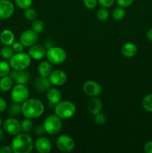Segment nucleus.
I'll use <instances>...</instances> for the list:
<instances>
[{"mask_svg": "<svg viewBox=\"0 0 152 153\" xmlns=\"http://www.w3.org/2000/svg\"><path fill=\"white\" fill-rule=\"evenodd\" d=\"M44 105L38 99H28L22 103V114L28 119L33 120L39 117L44 113Z\"/></svg>", "mask_w": 152, "mask_h": 153, "instance_id": "f257e3e1", "label": "nucleus"}, {"mask_svg": "<svg viewBox=\"0 0 152 153\" xmlns=\"http://www.w3.org/2000/svg\"><path fill=\"white\" fill-rule=\"evenodd\" d=\"M11 147L14 153H31L34 149V142L28 133H19L13 137Z\"/></svg>", "mask_w": 152, "mask_h": 153, "instance_id": "f03ea898", "label": "nucleus"}, {"mask_svg": "<svg viewBox=\"0 0 152 153\" xmlns=\"http://www.w3.org/2000/svg\"><path fill=\"white\" fill-rule=\"evenodd\" d=\"M76 113V106L70 101H61L55 105V114L62 120L72 117Z\"/></svg>", "mask_w": 152, "mask_h": 153, "instance_id": "7ed1b4c3", "label": "nucleus"}, {"mask_svg": "<svg viewBox=\"0 0 152 153\" xmlns=\"http://www.w3.org/2000/svg\"><path fill=\"white\" fill-rule=\"evenodd\" d=\"M31 62V58L28 53L25 52H18L14 54L9 59V64L13 70H25L30 66Z\"/></svg>", "mask_w": 152, "mask_h": 153, "instance_id": "20e7f679", "label": "nucleus"}, {"mask_svg": "<svg viewBox=\"0 0 152 153\" xmlns=\"http://www.w3.org/2000/svg\"><path fill=\"white\" fill-rule=\"evenodd\" d=\"M43 125L47 134L55 135V134H58L62 128V119L57 116L55 114H51L44 120Z\"/></svg>", "mask_w": 152, "mask_h": 153, "instance_id": "39448f33", "label": "nucleus"}, {"mask_svg": "<svg viewBox=\"0 0 152 153\" xmlns=\"http://www.w3.org/2000/svg\"><path fill=\"white\" fill-rule=\"evenodd\" d=\"M47 60L54 65H59L66 59V53L63 48L59 46H52L46 51Z\"/></svg>", "mask_w": 152, "mask_h": 153, "instance_id": "423d86ee", "label": "nucleus"}, {"mask_svg": "<svg viewBox=\"0 0 152 153\" xmlns=\"http://www.w3.org/2000/svg\"><path fill=\"white\" fill-rule=\"evenodd\" d=\"M29 97V91L25 85L16 84L13 86L10 92V97L13 102L17 103H23Z\"/></svg>", "mask_w": 152, "mask_h": 153, "instance_id": "0eeeda50", "label": "nucleus"}, {"mask_svg": "<svg viewBox=\"0 0 152 153\" xmlns=\"http://www.w3.org/2000/svg\"><path fill=\"white\" fill-rule=\"evenodd\" d=\"M56 146L61 152H69L74 150L75 143L70 136L67 134H62L57 138Z\"/></svg>", "mask_w": 152, "mask_h": 153, "instance_id": "6e6552de", "label": "nucleus"}, {"mask_svg": "<svg viewBox=\"0 0 152 153\" xmlns=\"http://www.w3.org/2000/svg\"><path fill=\"white\" fill-rule=\"evenodd\" d=\"M2 126L4 131L10 135L15 136L22 131L21 123L13 117L5 120L3 123Z\"/></svg>", "mask_w": 152, "mask_h": 153, "instance_id": "1a4fd4ad", "label": "nucleus"}, {"mask_svg": "<svg viewBox=\"0 0 152 153\" xmlns=\"http://www.w3.org/2000/svg\"><path fill=\"white\" fill-rule=\"evenodd\" d=\"M83 91L89 97H96L101 94L102 88L101 85L94 80H88L83 85Z\"/></svg>", "mask_w": 152, "mask_h": 153, "instance_id": "9d476101", "label": "nucleus"}, {"mask_svg": "<svg viewBox=\"0 0 152 153\" xmlns=\"http://www.w3.org/2000/svg\"><path fill=\"white\" fill-rule=\"evenodd\" d=\"M38 40V34L32 29L25 30L20 34L19 42L24 46V47L29 48L36 44Z\"/></svg>", "mask_w": 152, "mask_h": 153, "instance_id": "9b49d317", "label": "nucleus"}, {"mask_svg": "<svg viewBox=\"0 0 152 153\" xmlns=\"http://www.w3.org/2000/svg\"><path fill=\"white\" fill-rule=\"evenodd\" d=\"M51 84L54 86H62L66 83L67 79L66 73L62 70H52L49 76Z\"/></svg>", "mask_w": 152, "mask_h": 153, "instance_id": "f8f14e48", "label": "nucleus"}, {"mask_svg": "<svg viewBox=\"0 0 152 153\" xmlns=\"http://www.w3.org/2000/svg\"><path fill=\"white\" fill-rule=\"evenodd\" d=\"M14 13V5L9 0H0V19H7Z\"/></svg>", "mask_w": 152, "mask_h": 153, "instance_id": "ddd939ff", "label": "nucleus"}, {"mask_svg": "<svg viewBox=\"0 0 152 153\" xmlns=\"http://www.w3.org/2000/svg\"><path fill=\"white\" fill-rule=\"evenodd\" d=\"M9 76L13 79L16 84H21V85H26L28 83L31 79V75L28 72L25 70H15L10 71Z\"/></svg>", "mask_w": 152, "mask_h": 153, "instance_id": "4468645a", "label": "nucleus"}, {"mask_svg": "<svg viewBox=\"0 0 152 153\" xmlns=\"http://www.w3.org/2000/svg\"><path fill=\"white\" fill-rule=\"evenodd\" d=\"M34 147L40 153H49L52 150V143L47 137L40 136L34 142Z\"/></svg>", "mask_w": 152, "mask_h": 153, "instance_id": "2eb2a0df", "label": "nucleus"}, {"mask_svg": "<svg viewBox=\"0 0 152 153\" xmlns=\"http://www.w3.org/2000/svg\"><path fill=\"white\" fill-rule=\"evenodd\" d=\"M46 51L47 50L43 46L34 44V46L29 47L28 55H30L31 59L39 61V60L43 59L46 57Z\"/></svg>", "mask_w": 152, "mask_h": 153, "instance_id": "dca6fc26", "label": "nucleus"}, {"mask_svg": "<svg viewBox=\"0 0 152 153\" xmlns=\"http://www.w3.org/2000/svg\"><path fill=\"white\" fill-rule=\"evenodd\" d=\"M102 102L101 100L96 97H90L87 102L88 111L92 114L95 115L101 111L102 109Z\"/></svg>", "mask_w": 152, "mask_h": 153, "instance_id": "f3484780", "label": "nucleus"}, {"mask_svg": "<svg viewBox=\"0 0 152 153\" xmlns=\"http://www.w3.org/2000/svg\"><path fill=\"white\" fill-rule=\"evenodd\" d=\"M51 85L52 84L49 81V77H43V76H40L34 83L35 89L40 93L46 92L51 88Z\"/></svg>", "mask_w": 152, "mask_h": 153, "instance_id": "a211bd4d", "label": "nucleus"}, {"mask_svg": "<svg viewBox=\"0 0 152 153\" xmlns=\"http://www.w3.org/2000/svg\"><path fill=\"white\" fill-rule=\"evenodd\" d=\"M46 97L49 102L56 105L57 103L61 101L62 95H61V91L58 89L55 88H50L46 91Z\"/></svg>", "mask_w": 152, "mask_h": 153, "instance_id": "6ab92c4d", "label": "nucleus"}, {"mask_svg": "<svg viewBox=\"0 0 152 153\" xmlns=\"http://www.w3.org/2000/svg\"><path fill=\"white\" fill-rule=\"evenodd\" d=\"M0 41L4 46H11L15 42V36L13 31L4 29L0 34Z\"/></svg>", "mask_w": 152, "mask_h": 153, "instance_id": "aec40b11", "label": "nucleus"}, {"mask_svg": "<svg viewBox=\"0 0 152 153\" xmlns=\"http://www.w3.org/2000/svg\"><path fill=\"white\" fill-rule=\"evenodd\" d=\"M137 53V46L133 43H127L122 48V54L126 58H133Z\"/></svg>", "mask_w": 152, "mask_h": 153, "instance_id": "412c9836", "label": "nucleus"}, {"mask_svg": "<svg viewBox=\"0 0 152 153\" xmlns=\"http://www.w3.org/2000/svg\"><path fill=\"white\" fill-rule=\"evenodd\" d=\"M52 64L49 61H42L38 65V73L40 76L49 77L52 72Z\"/></svg>", "mask_w": 152, "mask_h": 153, "instance_id": "4be33fe9", "label": "nucleus"}, {"mask_svg": "<svg viewBox=\"0 0 152 153\" xmlns=\"http://www.w3.org/2000/svg\"><path fill=\"white\" fill-rule=\"evenodd\" d=\"M13 79L9 75L1 77L0 79V90L4 92H7L10 91L13 88Z\"/></svg>", "mask_w": 152, "mask_h": 153, "instance_id": "5701e85b", "label": "nucleus"}, {"mask_svg": "<svg viewBox=\"0 0 152 153\" xmlns=\"http://www.w3.org/2000/svg\"><path fill=\"white\" fill-rule=\"evenodd\" d=\"M22 113V105L20 103H12L8 108V114L11 117H16Z\"/></svg>", "mask_w": 152, "mask_h": 153, "instance_id": "b1692460", "label": "nucleus"}, {"mask_svg": "<svg viewBox=\"0 0 152 153\" xmlns=\"http://www.w3.org/2000/svg\"><path fill=\"white\" fill-rule=\"evenodd\" d=\"M21 127H22V131L24 133H28L34 129V124L31 119L25 118L23 120L21 121Z\"/></svg>", "mask_w": 152, "mask_h": 153, "instance_id": "393cba45", "label": "nucleus"}, {"mask_svg": "<svg viewBox=\"0 0 152 153\" xmlns=\"http://www.w3.org/2000/svg\"><path fill=\"white\" fill-rule=\"evenodd\" d=\"M142 105L145 110L152 113V94H148L144 97L142 102Z\"/></svg>", "mask_w": 152, "mask_h": 153, "instance_id": "a878e982", "label": "nucleus"}, {"mask_svg": "<svg viewBox=\"0 0 152 153\" xmlns=\"http://www.w3.org/2000/svg\"><path fill=\"white\" fill-rule=\"evenodd\" d=\"M125 14H126L125 10L124 9V7H120V6L114 8V10L112 12V16L116 20H121V19H122L125 16Z\"/></svg>", "mask_w": 152, "mask_h": 153, "instance_id": "bb28decb", "label": "nucleus"}, {"mask_svg": "<svg viewBox=\"0 0 152 153\" xmlns=\"http://www.w3.org/2000/svg\"><path fill=\"white\" fill-rule=\"evenodd\" d=\"M44 22L40 19H34L31 24V29L35 31L37 34H40L44 30Z\"/></svg>", "mask_w": 152, "mask_h": 153, "instance_id": "cd10ccee", "label": "nucleus"}, {"mask_svg": "<svg viewBox=\"0 0 152 153\" xmlns=\"http://www.w3.org/2000/svg\"><path fill=\"white\" fill-rule=\"evenodd\" d=\"M1 55L4 59H10L13 55H14V51L12 49V46H4L1 49Z\"/></svg>", "mask_w": 152, "mask_h": 153, "instance_id": "c85d7f7f", "label": "nucleus"}, {"mask_svg": "<svg viewBox=\"0 0 152 153\" xmlns=\"http://www.w3.org/2000/svg\"><path fill=\"white\" fill-rule=\"evenodd\" d=\"M97 18H98V20L101 21V22H104V21L107 20L109 18L110 16V12L107 10V7H101L99 10L97 11L96 13Z\"/></svg>", "mask_w": 152, "mask_h": 153, "instance_id": "c756f323", "label": "nucleus"}, {"mask_svg": "<svg viewBox=\"0 0 152 153\" xmlns=\"http://www.w3.org/2000/svg\"><path fill=\"white\" fill-rule=\"evenodd\" d=\"M10 66L5 61H0V78L9 75L10 72Z\"/></svg>", "mask_w": 152, "mask_h": 153, "instance_id": "7c9ffc66", "label": "nucleus"}, {"mask_svg": "<svg viewBox=\"0 0 152 153\" xmlns=\"http://www.w3.org/2000/svg\"><path fill=\"white\" fill-rule=\"evenodd\" d=\"M14 1L16 6L23 10L31 7L33 4V0H14Z\"/></svg>", "mask_w": 152, "mask_h": 153, "instance_id": "2f4dec72", "label": "nucleus"}, {"mask_svg": "<svg viewBox=\"0 0 152 153\" xmlns=\"http://www.w3.org/2000/svg\"><path fill=\"white\" fill-rule=\"evenodd\" d=\"M25 17L29 21H34L37 17V12L34 8L28 7L25 10Z\"/></svg>", "mask_w": 152, "mask_h": 153, "instance_id": "473e14b6", "label": "nucleus"}, {"mask_svg": "<svg viewBox=\"0 0 152 153\" xmlns=\"http://www.w3.org/2000/svg\"><path fill=\"white\" fill-rule=\"evenodd\" d=\"M94 121L98 125H104L106 123V121H107V117H106V115L104 113L99 112V113L95 114Z\"/></svg>", "mask_w": 152, "mask_h": 153, "instance_id": "72a5a7b5", "label": "nucleus"}, {"mask_svg": "<svg viewBox=\"0 0 152 153\" xmlns=\"http://www.w3.org/2000/svg\"><path fill=\"white\" fill-rule=\"evenodd\" d=\"M84 6L89 10H92L96 7L98 0H83Z\"/></svg>", "mask_w": 152, "mask_h": 153, "instance_id": "f704fd0d", "label": "nucleus"}, {"mask_svg": "<svg viewBox=\"0 0 152 153\" xmlns=\"http://www.w3.org/2000/svg\"><path fill=\"white\" fill-rule=\"evenodd\" d=\"M34 132L35 133L36 135L39 136V137L43 136V134L46 133V131H45V128H44V126H43V125H40V124H39V125L36 126L34 128Z\"/></svg>", "mask_w": 152, "mask_h": 153, "instance_id": "c9c22d12", "label": "nucleus"}, {"mask_svg": "<svg viewBox=\"0 0 152 153\" xmlns=\"http://www.w3.org/2000/svg\"><path fill=\"white\" fill-rule=\"evenodd\" d=\"M12 49H13L14 52L18 53V52H22L24 50V46L20 43V42H14L11 45Z\"/></svg>", "mask_w": 152, "mask_h": 153, "instance_id": "e433bc0d", "label": "nucleus"}, {"mask_svg": "<svg viewBox=\"0 0 152 153\" xmlns=\"http://www.w3.org/2000/svg\"><path fill=\"white\" fill-rule=\"evenodd\" d=\"M134 0H116V2L119 6L122 7H128L133 4Z\"/></svg>", "mask_w": 152, "mask_h": 153, "instance_id": "4c0bfd02", "label": "nucleus"}, {"mask_svg": "<svg viewBox=\"0 0 152 153\" xmlns=\"http://www.w3.org/2000/svg\"><path fill=\"white\" fill-rule=\"evenodd\" d=\"M115 0H98V3L103 7H111L114 3Z\"/></svg>", "mask_w": 152, "mask_h": 153, "instance_id": "58836bf2", "label": "nucleus"}, {"mask_svg": "<svg viewBox=\"0 0 152 153\" xmlns=\"http://www.w3.org/2000/svg\"><path fill=\"white\" fill-rule=\"evenodd\" d=\"M7 108V103L3 98L0 97V114L4 112Z\"/></svg>", "mask_w": 152, "mask_h": 153, "instance_id": "ea45409f", "label": "nucleus"}, {"mask_svg": "<svg viewBox=\"0 0 152 153\" xmlns=\"http://www.w3.org/2000/svg\"><path fill=\"white\" fill-rule=\"evenodd\" d=\"M144 150L146 153H152V140L147 142L145 144Z\"/></svg>", "mask_w": 152, "mask_h": 153, "instance_id": "a19ab883", "label": "nucleus"}, {"mask_svg": "<svg viewBox=\"0 0 152 153\" xmlns=\"http://www.w3.org/2000/svg\"><path fill=\"white\" fill-rule=\"evenodd\" d=\"M13 149H12L11 146H4L0 149V153H12Z\"/></svg>", "mask_w": 152, "mask_h": 153, "instance_id": "79ce46f5", "label": "nucleus"}, {"mask_svg": "<svg viewBox=\"0 0 152 153\" xmlns=\"http://www.w3.org/2000/svg\"><path fill=\"white\" fill-rule=\"evenodd\" d=\"M43 46H44L46 49H49V48L52 47L53 46V42L50 40V39H46L44 41V44H43Z\"/></svg>", "mask_w": 152, "mask_h": 153, "instance_id": "37998d69", "label": "nucleus"}, {"mask_svg": "<svg viewBox=\"0 0 152 153\" xmlns=\"http://www.w3.org/2000/svg\"><path fill=\"white\" fill-rule=\"evenodd\" d=\"M4 137H5V131L3 128H0V143L4 140Z\"/></svg>", "mask_w": 152, "mask_h": 153, "instance_id": "c03bdc74", "label": "nucleus"}, {"mask_svg": "<svg viewBox=\"0 0 152 153\" xmlns=\"http://www.w3.org/2000/svg\"><path fill=\"white\" fill-rule=\"evenodd\" d=\"M146 37H147L148 40H149L150 41H152V28H150L147 31V33H146Z\"/></svg>", "mask_w": 152, "mask_h": 153, "instance_id": "a18cd8bd", "label": "nucleus"}, {"mask_svg": "<svg viewBox=\"0 0 152 153\" xmlns=\"http://www.w3.org/2000/svg\"><path fill=\"white\" fill-rule=\"evenodd\" d=\"M3 124V121H2V119L1 118V117H0V126H1V125Z\"/></svg>", "mask_w": 152, "mask_h": 153, "instance_id": "49530a36", "label": "nucleus"}]
</instances>
